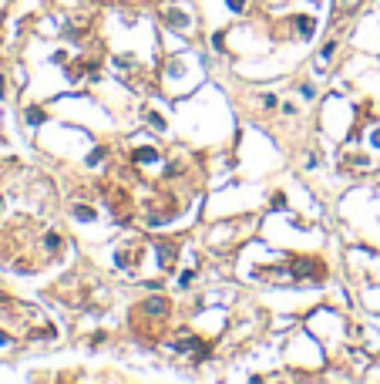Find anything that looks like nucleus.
Wrapping results in <instances>:
<instances>
[{"instance_id":"1","label":"nucleus","mask_w":380,"mask_h":384,"mask_svg":"<svg viewBox=\"0 0 380 384\" xmlns=\"http://www.w3.org/2000/svg\"><path fill=\"white\" fill-rule=\"evenodd\" d=\"M155 253H158V266H162V270H168V266L175 263V249H172V243H155Z\"/></svg>"},{"instance_id":"2","label":"nucleus","mask_w":380,"mask_h":384,"mask_svg":"<svg viewBox=\"0 0 380 384\" xmlns=\"http://www.w3.org/2000/svg\"><path fill=\"white\" fill-rule=\"evenodd\" d=\"M142 310H145L148 317H165L168 304H165V300H162V297H152V300H145V304H142Z\"/></svg>"},{"instance_id":"3","label":"nucleus","mask_w":380,"mask_h":384,"mask_svg":"<svg viewBox=\"0 0 380 384\" xmlns=\"http://www.w3.org/2000/svg\"><path fill=\"white\" fill-rule=\"evenodd\" d=\"M316 270H320V266H316L313 260H300V263H293V266H290L293 276H313Z\"/></svg>"},{"instance_id":"4","label":"nucleus","mask_w":380,"mask_h":384,"mask_svg":"<svg viewBox=\"0 0 380 384\" xmlns=\"http://www.w3.org/2000/svg\"><path fill=\"white\" fill-rule=\"evenodd\" d=\"M165 24H172V27H179V31H185V27H189V21H185V17H182L179 11H168V14H165Z\"/></svg>"},{"instance_id":"5","label":"nucleus","mask_w":380,"mask_h":384,"mask_svg":"<svg viewBox=\"0 0 380 384\" xmlns=\"http://www.w3.org/2000/svg\"><path fill=\"white\" fill-rule=\"evenodd\" d=\"M155 148H138V152H135V162H155Z\"/></svg>"},{"instance_id":"6","label":"nucleus","mask_w":380,"mask_h":384,"mask_svg":"<svg viewBox=\"0 0 380 384\" xmlns=\"http://www.w3.org/2000/svg\"><path fill=\"white\" fill-rule=\"evenodd\" d=\"M27 122L41 125V122H44V112H41V108H27Z\"/></svg>"},{"instance_id":"7","label":"nucleus","mask_w":380,"mask_h":384,"mask_svg":"<svg viewBox=\"0 0 380 384\" xmlns=\"http://www.w3.org/2000/svg\"><path fill=\"white\" fill-rule=\"evenodd\" d=\"M300 31L310 37V34H313V21H310V17H300Z\"/></svg>"},{"instance_id":"8","label":"nucleus","mask_w":380,"mask_h":384,"mask_svg":"<svg viewBox=\"0 0 380 384\" xmlns=\"http://www.w3.org/2000/svg\"><path fill=\"white\" fill-rule=\"evenodd\" d=\"M101 158H104V148H94V152H91V158H88V162H91V165H98Z\"/></svg>"},{"instance_id":"9","label":"nucleus","mask_w":380,"mask_h":384,"mask_svg":"<svg viewBox=\"0 0 380 384\" xmlns=\"http://www.w3.org/2000/svg\"><path fill=\"white\" fill-rule=\"evenodd\" d=\"M74 216H78V219H94V213H91V209H81V206L74 209Z\"/></svg>"},{"instance_id":"10","label":"nucleus","mask_w":380,"mask_h":384,"mask_svg":"<svg viewBox=\"0 0 380 384\" xmlns=\"http://www.w3.org/2000/svg\"><path fill=\"white\" fill-rule=\"evenodd\" d=\"M330 54H333V44H326L323 51H320V61H330Z\"/></svg>"},{"instance_id":"11","label":"nucleus","mask_w":380,"mask_h":384,"mask_svg":"<svg viewBox=\"0 0 380 384\" xmlns=\"http://www.w3.org/2000/svg\"><path fill=\"white\" fill-rule=\"evenodd\" d=\"M229 7H235V11H239V7H242V0H229Z\"/></svg>"},{"instance_id":"12","label":"nucleus","mask_w":380,"mask_h":384,"mask_svg":"<svg viewBox=\"0 0 380 384\" xmlns=\"http://www.w3.org/2000/svg\"><path fill=\"white\" fill-rule=\"evenodd\" d=\"M373 145H380V132H377V135H373Z\"/></svg>"}]
</instances>
